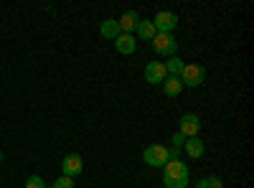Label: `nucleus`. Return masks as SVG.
<instances>
[{"label":"nucleus","instance_id":"obj_19","mask_svg":"<svg viewBox=\"0 0 254 188\" xmlns=\"http://www.w3.org/2000/svg\"><path fill=\"white\" fill-rule=\"evenodd\" d=\"M186 140H188V137H183L181 132H176V135L171 137V142H173V148H181V145H186Z\"/></svg>","mask_w":254,"mask_h":188},{"label":"nucleus","instance_id":"obj_2","mask_svg":"<svg viewBox=\"0 0 254 188\" xmlns=\"http://www.w3.org/2000/svg\"><path fill=\"white\" fill-rule=\"evenodd\" d=\"M142 160L147 165H153V168H163V165L171 160V155H168V148L160 142H153V145H147V148L142 150Z\"/></svg>","mask_w":254,"mask_h":188},{"label":"nucleus","instance_id":"obj_4","mask_svg":"<svg viewBox=\"0 0 254 188\" xmlns=\"http://www.w3.org/2000/svg\"><path fill=\"white\" fill-rule=\"evenodd\" d=\"M176 49H178V41L173 33H155L153 38V51L160 54V56H176Z\"/></svg>","mask_w":254,"mask_h":188},{"label":"nucleus","instance_id":"obj_6","mask_svg":"<svg viewBox=\"0 0 254 188\" xmlns=\"http://www.w3.org/2000/svg\"><path fill=\"white\" fill-rule=\"evenodd\" d=\"M198 130H201V120H198V115L186 112V115L181 117L178 132H181L183 137H198Z\"/></svg>","mask_w":254,"mask_h":188},{"label":"nucleus","instance_id":"obj_17","mask_svg":"<svg viewBox=\"0 0 254 188\" xmlns=\"http://www.w3.org/2000/svg\"><path fill=\"white\" fill-rule=\"evenodd\" d=\"M26 188H46V183H44L41 176H28L26 178Z\"/></svg>","mask_w":254,"mask_h":188},{"label":"nucleus","instance_id":"obj_9","mask_svg":"<svg viewBox=\"0 0 254 188\" xmlns=\"http://www.w3.org/2000/svg\"><path fill=\"white\" fill-rule=\"evenodd\" d=\"M115 49H117V54H122V56H130V54H135V49H137V41H135L132 33H120V36L115 38Z\"/></svg>","mask_w":254,"mask_h":188},{"label":"nucleus","instance_id":"obj_14","mask_svg":"<svg viewBox=\"0 0 254 188\" xmlns=\"http://www.w3.org/2000/svg\"><path fill=\"white\" fill-rule=\"evenodd\" d=\"M163 92H165L168 97H178V94L183 92L181 79H178V76H168V79L163 81Z\"/></svg>","mask_w":254,"mask_h":188},{"label":"nucleus","instance_id":"obj_16","mask_svg":"<svg viewBox=\"0 0 254 188\" xmlns=\"http://www.w3.org/2000/svg\"><path fill=\"white\" fill-rule=\"evenodd\" d=\"M198 188H224V183H221L219 176H208V178L198 181Z\"/></svg>","mask_w":254,"mask_h":188},{"label":"nucleus","instance_id":"obj_3","mask_svg":"<svg viewBox=\"0 0 254 188\" xmlns=\"http://www.w3.org/2000/svg\"><path fill=\"white\" fill-rule=\"evenodd\" d=\"M178 79H181L183 89H186V87H201L203 79H206V69H203L201 64H186Z\"/></svg>","mask_w":254,"mask_h":188},{"label":"nucleus","instance_id":"obj_10","mask_svg":"<svg viewBox=\"0 0 254 188\" xmlns=\"http://www.w3.org/2000/svg\"><path fill=\"white\" fill-rule=\"evenodd\" d=\"M137 23H140V15H137V10H127V13H122V18L117 20L120 33H132V31L137 28Z\"/></svg>","mask_w":254,"mask_h":188},{"label":"nucleus","instance_id":"obj_1","mask_svg":"<svg viewBox=\"0 0 254 188\" xmlns=\"http://www.w3.org/2000/svg\"><path fill=\"white\" fill-rule=\"evenodd\" d=\"M163 186L165 188H186L188 186V165L176 158L163 165Z\"/></svg>","mask_w":254,"mask_h":188},{"label":"nucleus","instance_id":"obj_13","mask_svg":"<svg viewBox=\"0 0 254 188\" xmlns=\"http://www.w3.org/2000/svg\"><path fill=\"white\" fill-rule=\"evenodd\" d=\"M135 31H137V36H140L142 41H153V38H155V33H158V31H155V26H153V20H142V18H140V23H137V28H135Z\"/></svg>","mask_w":254,"mask_h":188},{"label":"nucleus","instance_id":"obj_5","mask_svg":"<svg viewBox=\"0 0 254 188\" xmlns=\"http://www.w3.org/2000/svg\"><path fill=\"white\" fill-rule=\"evenodd\" d=\"M153 26H155L158 33H173V28L178 26V15L171 13V10H160L153 18Z\"/></svg>","mask_w":254,"mask_h":188},{"label":"nucleus","instance_id":"obj_7","mask_svg":"<svg viewBox=\"0 0 254 188\" xmlns=\"http://www.w3.org/2000/svg\"><path fill=\"white\" fill-rule=\"evenodd\" d=\"M81 171H84V160H81V155H76V153H69L66 158L61 160V176L76 178Z\"/></svg>","mask_w":254,"mask_h":188},{"label":"nucleus","instance_id":"obj_11","mask_svg":"<svg viewBox=\"0 0 254 188\" xmlns=\"http://www.w3.org/2000/svg\"><path fill=\"white\" fill-rule=\"evenodd\" d=\"M99 33L102 38H107V41H115L120 36V26H117V20L115 18H107V20H102V26H99Z\"/></svg>","mask_w":254,"mask_h":188},{"label":"nucleus","instance_id":"obj_12","mask_svg":"<svg viewBox=\"0 0 254 188\" xmlns=\"http://www.w3.org/2000/svg\"><path fill=\"white\" fill-rule=\"evenodd\" d=\"M186 153H188L190 158H201V155L206 153L203 140H201V137H188V140H186Z\"/></svg>","mask_w":254,"mask_h":188},{"label":"nucleus","instance_id":"obj_8","mask_svg":"<svg viewBox=\"0 0 254 188\" xmlns=\"http://www.w3.org/2000/svg\"><path fill=\"white\" fill-rule=\"evenodd\" d=\"M165 79H168V71H165L163 61H150V64L145 66V81L147 84H163Z\"/></svg>","mask_w":254,"mask_h":188},{"label":"nucleus","instance_id":"obj_18","mask_svg":"<svg viewBox=\"0 0 254 188\" xmlns=\"http://www.w3.org/2000/svg\"><path fill=\"white\" fill-rule=\"evenodd\" d=\"M51 188H74V178H69V176H61V178H56V183H54Z\"/></svg>","mask_w":254,"mask_h":188},{"label":"nucleus","instance_id":"obj_15","mask_svg":"<svg viewBox=\"0 0 254 188\" xmlns=\"http://www.w3.org/2000/svg\"><path fill=\"white\" fill-rule=\"evenodd\" d=\"M163 64H165L168 76H181V71H183V66H186V61H183V59H178V56H171L168 61H163Z\"/></svg>","mask_w":254,"mask_h":188},{"label":"nucleus","instance_id":"obj_20","mask_svg":"<svg viewBox=\"0 0 254 188\" xmlns=\"http://www.w3.org/2000/svg\"><path fill=\"white\" fill-rule=\"evenodd\" d=\"M0 163H3V153H0Z\"/></svg>","mask_w":254,"mask_h":188}]
</instances>
